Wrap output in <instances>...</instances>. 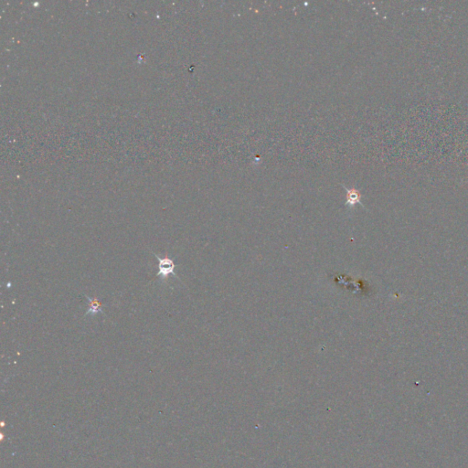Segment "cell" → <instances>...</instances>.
Masks as SVG:
<instances>
[{
  "mask_svg": "<svg viewBox=\"0 0 468 468\" xmlns=\"http://www.w3.org/2000/svg\"><path fill=\"white\" fill-rule=\"evenodd\" d=\"M157 259L159 260V272L157 274L158 277H160L161 279H166L169 275L177 276L175 269L176 265L174 263L173 260L170 259L169 257L166 256L160 258L158 255H155Z\"/></svg>",
  "mask_w": 468,
  "mask_h": 468,
  "instance_id": "1",
  "label": "cell"
},
{
  "mask_svg": "<svg viewBox=\"0 0 468 468\" xmlns=\"http://www.w3.org/2000/svg\"><path fill=\"white\" fill-rule=\"evenodd\" d=\"M344 189L347 191V200H346V206L347 207H353L356 204H360L361 202V194L360 192L356 189H347V187H344Z\"/></svg>",
  "mask_w": 468,
  "mask_h": 468,
  "instance_id": "2",
  "label": "cell"
},
{
  "mask_svg": "<svg viewBox=\"0 0 468 468\" xmlns=\"http://www.w3.org/2000/svg\"><path fill=\"white\" fill-rule=\"evenodd\" d=\"M87 300L89 301V308L87 309L86 315H96L101 313L103 310V304L98 301L96 298H91L90 296H86Z\"/></svg>",
  "mask_w": 468,
  "mask_h": 468,
  "instance_id": "3",
  "label": "cell"
}]
</instances>
